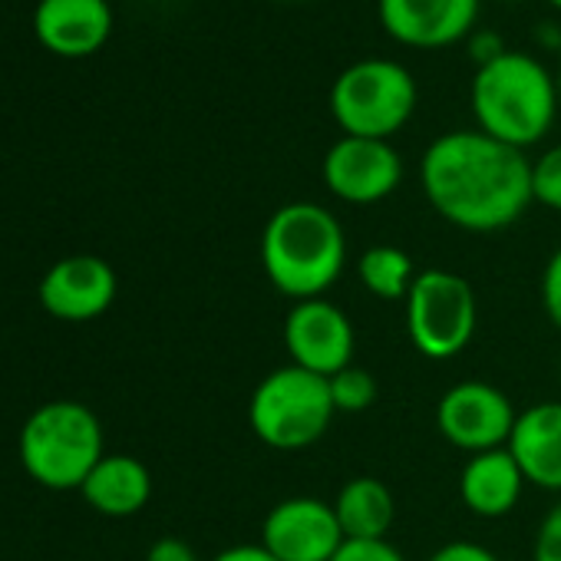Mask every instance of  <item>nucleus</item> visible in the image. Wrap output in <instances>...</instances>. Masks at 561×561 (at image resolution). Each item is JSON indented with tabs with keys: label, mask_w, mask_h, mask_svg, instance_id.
<instances>
[{
	"label": "nucleus",
	"mask_w": 561,
	"mask_h": 561,
	"mask_svg": "<svg viewBox=\"0 0 561 561\" xmlns=\"http://www.w3.org/2000/svg\"><path fill=\"white\" fill-rule=\"evenodd\" d=\"M377 393L380 390H377L374 374L357 364L331 377V397H334L337 413H364L377 403Z\"/></svg>",
	"instance_id": "20"
},
{
	"label": "nucleus",
	"mask_w": 561,
	"mask_h": 561,
	"mask_svg": "<svg viewBox=\"0 0 561 561\" xmlns=\"http://www.w3.org/2000/svg\"><path fill=\"white\" fill-rule=\"evenodd\" d=\"M541 311L561 334V244L548 254L541 271Z\"/></svg>",
	"instance_id": "23"
},
{
	"label": "nucleus",
	"mask_w": 561,
	"mask_h": 561,
	"mask_svg": "<svg viewBox=\"0 0 561 561\" xmlns=\"http://www.w3.org/2000/svg\"><path fill=\"white\" fill-rule=\"evenodd\" d=\"M331 561H407L390 538H347Z\"/></svg>",
	"instance_id": "22"
},
{
	"label": "nucleus",
	"mask_w": 561,
	"mask_h": 561,
	"mask_svg": "<svg viewBox=\"0 0 561 561\" xmlns=\"http://www.w3.org/2000/svg\"><path fill=\"white\" fill-rule=\"evenodd\" d=\"M285 4H298V0H285Z\"/></svg>",
	"instance_id": "30"
},
{
	"label": "nucleus",
	"mask_w": 561,
	"mask_h": 561,
	"mask_svg": "<svg viewBox=\"0 0 561 561\" xmlns=\"http://www.w3.org/2000/svg\"><path fill=\"white\" fill-rule=\"evenodd\" d=\"M482 0H377L380 27L403 47L443 50L469 41Z\"/></svg>",
	"instance_id": "12"
},
{
	"label": "nucleus",
	"mask_w": 561,
	"mask_h": 561,
	"mask_svg": "<svg viewBox=\"0 0 561 561\" xmlns=\"http://www.w3.org/2000/svg\"><path fill=\"white\" fill-rule=\"evenodd\" d=\"M426 561H502L492 548L479 545V541H469V538H456V541H446L439 545Z\"/></svg>",
	"instance_id": "25"
},
{
	"label": "nucleus",
	"mask_w": 561,
	"mask_h": 561,
	"mask_svg": "<svg viewBox=\"0 0 561 561\" xmlns=\"http://www.w3.org/2000/svg\"><path fill=\"white\" fill-rule=\"evenodd\" d=\"M116 271L96 254H73L57 261L41 280V305L60 321H96L116 301Z\"/></svg>",
	"instance_id": "13"
},
{
	"label": "nucleus",
	"mask_w": 561,
	"mask_h": 561,
	"mask_svg": "<svg viewBox=\"0 0 561 561\" xmlns=\"http://www.w3.org/2000/svg\"><path fill=\"white\" fill-rule=\"evenodd\" d=\"M34 34L57 57H90L113 34V8L110 0H41Z\"/></svg>",
	"instance_id": "14"
},
{
	"label": "nucleus",
	"mask_w": 561,
	"mask_h": 561,
	"mask_svg": "<svg viewBox=\"0 0 561 561\" xmlns=\"http://www.w3.org/2000/svg\"><path fill=\"white\" fill-rule=\"evenodd\" d=\"M403 314L413 351L433 364L459 357L479 328V301L472 285L446 267H426L416 274L403 301Z\"/></svg>",
	"instance_id": "7"
},
{
	"label": "nucleus",
	"mask_w": 561,
	"mask_h": 561,
	"mask_svg": "<svg viewBox=\"0 0 561 561\" xmlns=\"http://www.w3.org/2000/svg\"><path fill=\"white\" fill-rule=\"evenodd\" d=\"M344 541L334 502L318 495L280 499L261 522V545L280 561H331Z\"/></svg>",
	"instance_id": "11"
},
{
	"label": "nucleus",
	"mask_w": 561,
	"mask_h": 561,
	"mask_svg": "<svg viewBox=\"0 0 561 561\" xmlns=\"http://www.w3.org/2000/svg\"><path fill=\"white\" fill-rule=\"evenodd\" d=\"M324 185L347 205H377L403 182V156L390 139L341 136L321 162Z\"/></svg>",
	"instance_id": "10"
},
{
	"label": "nucleus",
	"mask_w": 561,
	"mask_h": 561,
	"mask_svg": "<svg viewBox=\"0 0 561 561\" xmlns=\"http://www.w3.org/2000/svg\"><path fill=\"white\" fill-rule=\"evenodd\" d=\"M515 420H518V410L512 407L505 390L485 380L453 383L436 403L439 436L469 456L508 446Z\"/></svg>",
	"instance_id": "8"
},
{
	"label": "nucleus",
	"mask_w": 561,
	"mask_h": 561,
	"mask_svg": "<svg viewBox=\"0 0 561 561\" xmlns=\"http://www.w3.org/2000/svg\"><path fill=\"white\" fill-rule=\"evenodd\" d=\"M466 50H469V60L476 67H485V64L499 60L508 47H505V41L495 31H472L469 41H466Z\"/></svg>",
	"instance_id": "26"
},
{
	"label": "nucleus",
	"mask_w": 561,
	"mask_h": 561,
	"mask_svg": "<svg viewBox=\"0 0 561 561\" xmlns=\"http://www.w3.org/2000/svg\"><path fill=\"white\" fill-rule=\"evenodd\" d=\"M344 538H387L397 522V502L383 479L354 476L334 499Z\"/></svg>",
	"instance_id": "18"
},
{
	"label": "nucleus",
	"mask_w": 561,
	"mask_h": 561,
	"mask_svg": "<svg viewBox=\"0 0 561 561\" xmlns=\"http://www.w3.org/2000/svg\"><path fill=\"white\" fill-rule=\"evenodd\" d=\"M261 267L271 288L295 301L324 298L347 267V231L318 202H288L261 231Z\"/></svg>",
	"instance_id": "2"
},
{
	"label": "nucleus",
	"mask_w": 561,
	"mask_h": 561,
	"mask_svg": "<svg viewBox=\"0 0 561 561\" xmlns=\"http://www.w3.org/2000/svg\"><path fill=\"white\" fill-rule=\"evenodd\" d=\"M80 492H83L87 505L96 508L100 515L129 518L149 505L152 476H149L146 462H139L136 456L116 453V456H103L96 462V469L87 476Z\"/></svg>",
	"instance_id": "17"
},
{
	"label": "nucleus",
	"mask_w": 561,
	"mask_h": 561,
	"mask_svg": "<svg viewBox=\"0 0 561 561\" xmlns=\"http://www.w3.org/2000/svg\"><path fill=\"white\" fill-rule=\"evenodd\" d=\"M416 77L390 57H364L331 83V116L344 136L393 139L416 113Z\"/></svg>",
	"instance_id": "6"
},
{
	"label": "nucleus",
	"mask_w": 561,
	"mask_h": 561,
	"mask_svg": "<svg viewBox=\"0 0 561 561\" xmlns=\"http://www.w3.org/2000/svg\"><path fill=\"white\" fill-rule=\"evenodd\" d=\"M280 341H285L288 360L295 367L328 380L354 364V347H357V334L347 311L328 298L295 301L291 311L285 314Z\"/></svg>",
	"instance_id": "9"
},
{
	"label": "nucleus",
	"mask_w": 561,
	"mask_h": 561,
	"mask_svg": "<svg viewBox=\"0 0 561 561\" xmlns=\"http://www.w3.org/2000/svg\"><path fill=\"white\" fill-rule=\"evenodd\" d=\"M211 561H280V558H274L261 541H244V545L221 548Z\"/></svg>",
	"instance_id": "28"
},
{
	"label": "nucleus",
	"mask_w": 561,
	"mask_h": 561,
	"mask_svg": "<svg viewBox=\"0 0 561 561\" xmlns=\"http://www.w3.org/2000/svg\"><path fill=\"white\" fill-rule=\"evenodd\" d=\"M337 416L331 380L295 364L261 377L248 400V426L274 453H298L324 439Z\"/></svg>",
	"instance_id": "5"
},
{
	"label": "nucleus",
	"mask_w": 561,
	"mask_h": 561,
	"mask_svg": "<svg viewBox=\"0 0 561 561\" xmlns=\"http://www.w3.org/2000/svg\"><path fill=\"white\" fill-rule=\"evenodd\" d=\"M146 561H198V554L182 538H159V541L149 545Z\"/></svg>",
	"instance_id": "27"
},
{
	"label": "nucleus",
	"mask_w": 561,
	"mask_h": 561,
	"mask_svg": "<svg viewBox=\"0 0 561 561\" xmlns=\"http://www.w3.org/2000/svg\"><path fill=\"white\" fill-rule=\"evenodd\" d=\"M525 485L528 482L505 446L469 456L459 472V499L476 518L508 515L518 505Z\"/></svg>",
	"instance_id": "16"
},
{
	"label": "nucleus",
	"mask_w": 561,
	"mask_h": 561,
	"mask_svg": "<svg viewBox=\"0 0 561 561\" xmlns=\"http://www.w3.org/2000/svg\"><path fill=\"white\" fill-rule=\"evenodd\" d=\"M548 4H551V8H554L558 14H561V0H548Z\"/></svg>",
	"instance_id": "29"
},
{
	"label": "nucleus",
	"mask_w": 561,
	"mask_h": 561,
	"mask_svg": "<svg viewBox=\"0 0 561 561\" xmlns=\"http://www.w3.org/2000/svg\"><path fill=\"white\" fill-rule=\"evenodd\" d=\"M531 198L541 208L561 211V142L531 162Z\"/></svg>",
	"instance_id": "21"
},
{
	"label": "nucleus",
	"mask_w": 561,
	"mask_h": 561,
	"mask_svg": "<svg viewBox=\"0 0 561 561\" xmlns=\"http://www.w3.org/2000/svg\"><path fill=\"white\" fill-rule=\"evenodd\" d=\"M103 456V426L77 400L44 403L21 430V462L44 489H83Z\"/></svg>",
	"instance_id": "4"
},
{
	"label": "nucleus",
	"mask_w": 561,
	"mask_h": 561,
	"mask_svg": "<svg viewBox=\"0 0 561 561\" xmlns=\"http://www.w3.org/2000/svg\"><path fill=\"white\" fill-rule=\"evenodd\" d=\"M420 185L433 211L469 234L505 231L535 202L528 156L482 129L436 136L420 159Z\"/></svg>",
	"instance_id": "1"
},
{
	"label": "nucleus",
	"mask_w": 561,
	"mask_h": 561,
	"mask_svg": "<svg viewBox=\"0 0 561 561\" xmlns=\"http://www.w3.org/2000/svg\"><path fill=\"white\" fill-rule=\"evenodd\" d=\"M469 106L476 129L525 152L551 133L561 110V93L554 73L538 57L505 50L499 60L476 67Z\"/></svg>",
	"instance_id": "3"
},
{
	"label": "nucleus",
	"mask_w": 561,
	"mask_h": 561,
	"mask_svg": "<svg viewBox=\"0 0 561 561\" xmlns=\"http://www.w3.org/2000/svg\"><path fill=\"white\" fill-rule=\"evenodd\" d=\"M531 561H561V502L541 518L531 541Z\"/></svg>",
	"instance_id": "24"
},
{
	"label": "nucleus",
	"mask_w": 561,
	"mask_h": 561,
	"mask_svg": "<svg viewBox=\"0 0 561 561\" xmlns=\"http://www.w3.org/2000/svg\"><path fill=\"white\" fill-rule=\"evenodd\" d=\"M512 459L528 485L561 495V403L545 400L518 413L508 436Z\"/></svg>",
	"instance_id": "15"
},
{
	"label": "nucleus",
	"mask_w": 561,
	"mask_h": 561,
	"mask_svg": "<svg viewBox=\"0 0 561 561\" xmlns=\"http://www.w3.org/2000/svg\"><path fill=\"white\" fill-rule=\"evenodd\" d=\"M416 264L413 257L397 248V244H370L360 257H357V280L360 288L387 305L407 301L413 280H416Z\"/></svg>",
	"instance_id": "19"
}]
</instances>
